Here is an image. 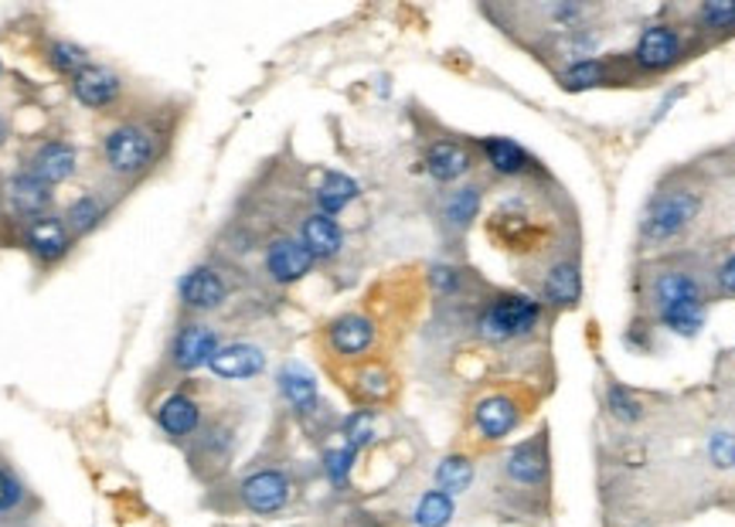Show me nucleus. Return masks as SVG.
<instances>
[{"label":"nucleus","instance_id":"nucleus-18","mask_svg":"<svg viewBox=\"0 0 735 527\" xmlns=\"http://www.w3.org/2000/svg\"><path fill=\"white\" fill-rule=\"evenodd\" d=\"M375 320L365 313H340L327 323V348L330 354L345 358V361H358L375 348Z\"/></svg>","mask_w":735,"mask_h":527},{"label":"nucleus","instance_id":"nucleus-13","mask_svg":"<svg viewBox=\"0 0 735 527\" xmlns=\"http://www.w3.org/2000/svg\"><path fill=\"white\" fill-rule=\"evenodd\" d=\"M317 259L307 252V246L300 238L293 235H276L266 242V252H263V269L266 276L276 282V286H293L300 282L314 272Z\"/></svg>","mask_w":735,"mask_h":527},{"label":"nucleus","instance_id":"nucleus-20","mask_svg":"<svg viewBox=\"0 0 735 527\" xmlns=\"http://www.w3.org/2000/svg\"><path fill=\"white\" fill-rule=\"evenodd\" d=\"M422 170L436 184H457L473 170V154L460 140H432L422 154Z\"/></svg>","mask_w":735,"mask_h":527},{"label":"nucleus","instance_id":"nucleus-21","mask_svg":"<svg viewBox=\"0 0 735 527\" xmlns=\"http://www.w3.org/2000/svg\"><path fill=\"white\" fill-rule=\"evenodd\" d=\"M477 151L483 154L487 167L494 170L498 177H528L538 174V161L521 147L518 140L511 136H480Z\"/></svg>","mask_w":735,"mask_h":527},{"label":"nucleus","instance_id":"nucleus-30","mask_svg":"<svg viewBox=\"0 0 735 527\" xmlns=\"http://www.w3.org/2000/svg\"><path fill=\"white\" fill-rule=\"evenodd\" d=\"M44 62H48V69H52V72L72 79V75H79L92 59H89L85 48L75 44L72 38H52V41H48V48H44Z\"/></svg>","mask_w":735,"mask_h":527},{"label":"nucleus","instance_id":"nucleus-41","mask_svg":"<svg viewBox=\"0 0 735 527\" xmlns=\"http://www.w3.org/2000/svg\"><path fill=\"white\" fill-rule=\"evenodd\" d=\"M8 136H11V126H8L4 116H0V147H4V143H8Z\"/></svg>","mask_w":735,"mask_h":527},{"label":"nucleus","instance_id":"nucleus-14","mask_svg":"<svg viewBox=\"0 0 735 527\" xmlns=\"http://www.w3.org/2000/svg\"><path fill=\"white\" fill-rule=\"evenodd\" d=\"M157 428L171 443H191L205 425V409L187 389H174L154 412Z\"/></svg>","mask_w":735,"mask_h":527},{"label":"nucleus","instance_id":"nucleus-39","mask_svg":"<svg viewBox=\"0 0 735 527\" xmlns=\"http://www.w3.org/2000/svg\"><path fill=\"white\" fill-rule=\"evenodd\" d=\"M545 14H549L562 31H575V28H582L585 14H590V8H582V4H549Z\"/></svg>","mask_w":735,"mask_h":527},{"label":"nucleus","instance_id":"nucleus-31","mask_svg":"<svg viewBox=\"0 0 735 527\" xmlns=\"http://www.w3.org/2000/svg\"><path fill=\"white\" fill-rule=\"evenodd\" d=\"M340 440H345L348 450H355L358 456L378 440V415L375 409H355L340 422Z\"/></svg>","mask_w":735,"mask_h":527},{"label":"nucleus","instance_id":"nucleus-5","mask_svg":"<svg viewBox=\"0 0 735 527\" xmlns=\"http://www.w3.org/2000/svg\"><path fill=\"white\" fill-rule=\"evenodd\" d=\"M235 500L242 510L256 517H273L283 514L293 500V480L283 466H256L235 484Z\"/></svg>","mask_w":735,"mask_h":527},{"label":"nucleus","instance_id":"nucleus-27","mask_svg":"<svg viewBox=\"0 0 735 527\" xmlns=\"http://www.w3.org/2000/svg\"><path fill=\"white\" fill-rule=\"evenodd\" d=\"M473 476H477V466L467 453H447L432 469V484H436V490H443L457 500L460 494L470 490Z\"/></svg>","mask_w":735,"mask_h":527},{"label":"nucleus","instance_id":"nucleus-23","mask_svg":"<svg viewBox=\"0 0 735 527\" xmlns=\"http://www.w3.org/2000/svg\"><path fill=\"white\" fill-rule=\"evenodd\" d=\"M542 300L559 307V310H572L582 300V272H579V259H559L545 279H542Z\"/></svg>","mask_w":735,"mask_h":527},{"label":"nucleus","instance_id":"nucleus-36","mask_svg":"<svg viewBox=\"0 0 735 527\" xmlns=\"http://www.w3.org/2000/svg\"><path fill=\"white\" fill-rule=\"evenodd\" d=\"M24 504H28V487H24V480H21V476H18L8 463H0V517L18 514Z\"/></svg>","mask_w":735,"mask_h":527},{"label":"nucleus","instance_id":"nucleus-16","mask_svg":"<svg viewBox=\"0 0 735 527\" xmlns=\"http://www.w3.org/2000/svg\"><path fill=\"white\" fill-rule=\"evenodd\" d=\"M4 202H8V211L21 221H38L44 215H52V205H55V187L41 184L34 174H28L24 167L14 170L8 180H4Z\"/></svg>","mask_w":735,"mask_h":527},{"label":"nucleus","instance_id":"nucleus-6","mask_svg":"<svg viewBox=\"0 0 735 527\" xmlns=\"http://www.w3.org/2000/svg\"><path fill=\"white\" fill-rule=\"evenodd\" d=\"M222 348V333L212 327V323H205V320H187V323H181L174 333H171V341H167V368L174 371V374H194V371H202V368H208L212 364V358H215V351Z\"/></svg>","mask_w":735,"mask_h":527},{"label":"nucleus","instance_id":"nucleus-22","mask_svg":"<svg viewBox=\"0 0 735 527\" xmlns=\"http://www.w3.org/2000/svg\"><path fill=\"white\" fill-rule=\"evenodd\" d=\"M300 242L307 246V252L317 259V262H330V259H337L340 252H345V228L337 225V218H327V215H320V211H310V215H304V221H300Z\"/></svg>","mask_w":735,"mask_h":527},{"label":"nucleus","instance_id":"nucleus-43","mask_svg":"<svg viewBox=\"0 0 735 527\" xmlns=\"http://www.w3.org/2000/svg\"><path fill=\"white\" fill-rule=\"evenodd\" d=\"M0 75H4V62H0Z\"/></svg>","mask_w":735,"mask_h":527},{"label":"nucleus","instance_id":"nucleus-10","mask_svg":"<svg viewBox=\"0 0 735 527\" xmlns=\"http://www.w3.org/2000/svg\"><path fill=\"white\" fill-rule=\"evenodd\" d=\"M238 446V428L228 418H212L202 425V433L191 440V469L198 476H218L228 469Z\"/></svg>","mask_w":735,"mask_h":527},{"label":"nucleus","instance_id":"nucleus-28","mask_svg":"<svg viewBox=\"0 0 735 527\" xmlns=\"http://www.w3.org/2000/svg\"><path fill=\"white\" fill-rule=\"evenodd\" d=\"M351 392L365 405H381L385 399H391V392H396V378H391V371L381 364H361L351 378Z\"/></svg>","mask_w":735,"mask_h":527},{"label":"nucleus","instance_id":"nucleus-40","mask_svg":"<svg viewBox=\"0 0 735 527\" xmlns=\"http://www.w3.org/2000/svg\"><path fill=\"white\" fill-rule=\"evenodd\" d=\"M715 286L722 297H735V256H728L718 269H715Z\"/></svg>","mask_w":735,"mask_h":527},{"label":"nucleus","instance_id":"nucleus-1","mask_svg":"<svg viewBox=\"0 0 735 527\" xmlns=\"http://www.w3.org/2000/svg\"><path fill=\"white\" fill-rule=\"evenodd\" d=\"M167 130L157 120L123 116L100 136V164L120 184H136L151 177L167 154Z\"/></svg>","mask_w":735,"mask_h":527},{"label":"nucleus","instance_id":"nucleus-3","mask_svg":"<svg viewBox=\"0 0 735 527\" xmlns=\"http://www.w3.org/2000/svg\"><path fill=\"white\" fill-rule=\"evenodd\" d=\"M504 484L521 494H545L552 484V436L549 428H538L534 436L511 446L501 459Z\"/></svg>","mask_w":735,"mask_h":527},{"label":"nucleus","instance_id":"nucleus-11","mask_svg":"<svg viewBox=\"0 0 735 527\" xmlns=\"http://www.w3.org/2000/svg\"><path fill=\"white\" fill-rule=\"evenodd\" d=\"M276 392L304 425H310L314 418L324 415V399H320V389H317V378L300 361H286L276 371Z\"/></svg>","mask_w":735,"mask_h":527},{"label":"nucleus","instance_id":"nucleus-12","mask_svg":"<svg viewBox=\"0 0 735 527\" xmlns=\"http://www.w3.org/2000/svg\"><path fill=\"white\" fill-rule=\"evenodd\" d=\"M177 300L191 313H215L228 303V282L215 266H191L177 279Z\"/></svg>","mask_w":735,"mask_h":527},{"label":"nucleus","instance_id":"nucleus-38","mask_svg":"<svg viewBox=\"0 0 735 527\" xmlns=\"http://www.w3.org/2000/svg\"><path fill=\"white\" fill-rule=\"evenodd\" d=\"M708 459L715 469H735V433L718 428L708 436Z\"/></svg>","mask_w":735,"mask_h":527},{"label":"nucleus","instance_id":"nucleus-17","mask_svg":"<svg viewBox=\"0 0 735 527\" xmlns=\"http://www.w3.org/2000/svg\"><path fill=\"white\" fill-rule=\"evenodd\" d=\"M24 170L34 174L48 187H59V184L75 177V170H79V147H75V143H69V140H59V136L55 140H41L38 147L28 154Z\"/></svg>","mask_w":735,"mask_h":527},{"label":"nucleus","instance_id":"nucleus-26","mask_svg":"<svg viewBox=\"0 0 735 527\" xmlns=\"http://www.w3.org/2000/svg\"><path fill=\"white\" fill-rule=\"evenodd\" d=\"M480 205H483V184H463L450 190V198L443 202V225L453 235H463L480 215Z\"/></svg>","mask_w":735,"mask_h":527},{"label":"nucleus","instance_id":"nucleus-15","mask_svg":"<svg viewBox=\"0 0 735 527\" xmlns=\"http://www.w3.org/2000/svg\"><path fill=\"white\" fill-rule=\"evenodd\" d=\"M72 246H75V238H72L69 225L62 221V215H44V218L24 225V249L44 269L59 266L72 252Z\"/></svg>","mask_w":735,"mask_h":527},{"label":"nucleus","instance_id":"nucleus-9","mask_svg":"<svg viewBox=\"0 0 735 527\" xmlns=\"http://www.w3.org/2000/svg\"><path fill=\"white\" fill-rule=\"evenodd\" d=\"M521 422H524V409L511 392H487L470 409V425H473L477 440H483V443L508 440L511 433H518Z\"/></svg>","mask_w":735,"mask_h":527},{"label":"nucleus","instance_id":"nucleus-2","mask_svg":"<svg viewBox=\"0 0 735 527\" xmlns=\"http://www.w3.org/2000/svg\"><path fill=\"white\" fill-rule=\"evenodd\" d=\"M542 300H534L528 293H498L490 297L477 317H473V333L483 344H511L524 341L542 323Z\"/></svg>","mask_w":735,"mask_h":527},{"label":"nucleus","instance_id":"nucleus-32","mask_svg":"<svg viewBox=\"0 0 735 527\" xmlns=\"http://www.w3.org/2000/svg\"><path fill=\"white\" fill-rule=\"evenodd\" d=\"M355 463H358V453L348 450L345 443H340V446H327V450L320 453V469H324L327 484H330L334 490H348V487H351Z\"/></svg>","mask_w":735,"mask_h":527},{"label":"nucleus","instance_id":"nucleus-24","mask_svg":"<svg viewBox=\"0 0 735 527\" xmlns=\"http://www.w3.org/2000/svg\"><path fill=\"white\" fill-rule=\"evenodd\" d=\"M358 198H361V184L355 177H348V174H340V170H324V177H320V184L314 190V205L327 218H337L345 208H351Z\"/></svg>","mask_w":735,"mask_h":527},{"label":"nucleus","instance_id":"nucleus-37","mask_svg":"<svg viewBox=\"0 0 735 527\" xmlns=\"http://www.w3.org/2000/svg\"><path fill=\"white\" fill-rule=\"evenodd\" d=\"M463 269L450 266V262H432L429 266V290L439 297V300H453L463 293Z\"/></svg>","mask_w":735,"mask_h":527},{"label":"nucleus","instance_id":"nucleus-25","mask_svg":"<svg viewBox=\"0 0 735 527\" xmlns=\"http://www.w3.org/2000/svg\"><path fill=\"white\" fill-rule=\"evenodd\" d=\"M106 218H110V205L100 195H95V190H85V195L72 198L65 215H62V221L69 225L75 242H79V238H85V235H92V231H100Z\"/></svg>","mask_w":735,"mask_h":527},{"label":"nucleus","instance_id":"nucleus-19","mask_svg":"<svg viewBox=\"0 0 735 527\" xmlns=\"http://www.w3.org/2000/svg\"><path fill=\"white\" fill-rule=\"evenodd\" d=\"M266 351L253 341H232V344H222L208 364V371L222 381H253L259 374H266Z\"/></svg>","mask_w":735,"mask_h":527},{"label":"nucleus","instance_id":"nucleus-35","mask_svg":"<svg viewBox=\"0 0 735 527\" xmlns=\"http://www.w3.org/2000/svg\"><path fill=\"white\" fill-rule=\"evenodd\" d=\"M606 412H610L616 422L633 425V422L644 418V402L636 399L630 389H623V385H610V389H606Z\"/></svg>","mask_w":735,"mask_h":527},{"label":"nucleus","instance_id":"nucleus-7","mask_svg":"<svg viewBox=\"0 0 735 527\" xmlns=\"http://www.w3.org/2000/svg\"><path fill=\"white\" fill-rule=\"evenodd\" d=\"M684 59V38L677 31V24H667V21H654L641 31L636 38V48H633V69L644 72V75H661V72H671L677 62Z\"/></svg>","mask_w":735,"mask_h":527},{"label":"nucleus","instance_id":"nucleus-4","mask_svg":"<svg viewBox=\"0 0 735 527\" xmlns=\"http://www.w3.org/2000/svg\"><path fill=\"white\" fill-rule=\"evenodd\" d=\"M702 215V195L692 187H671L657 195L641 215V235L647 242H671Z\"/></svg>","mask_w":735,"mask_h":527},{"label":"nucleus","instance_id":"nucleus-34","mask_svg":"<svg viewBox=\"0 0 735 527\" xmlns=\"http://www.w3.org/2000/svg\"><path fill=\"white\" fill-rule=\"evenodd\" d=\"M695 24L698 31H735V0H705V4L695 11Z\"/></svg>","mask_w":735,"mask_h":527},{"label":"nucleus","instance_id":"nucleus-8","mask_svg":"<svg viewBox=\"0 0 735 527\" xmlns=\"http://www.w3.org/2000/svg\"><path fill=\"white\" fill-rule=\"evenodd\" d=\"M69 89H72V100L82 110H89V113H113L123 103L126 79L116 69H110V65L89 62L79 75L69 79Z\"/></svg>","mask_w":735,"mask_h":527},{"label":"nucleus","instance_id":"nucleus-29","mask_svg":"<svg viewBox=\"0 0 735 527\" xmlns=\"http://www.w3.org/2000/svg\"><path fill=\"white\" fill-rule=\"evenodd\" d=\"M457 517V500L443 490H426L412 507V527H450Z\"/></svg>","mask_w":735,"mask_h":527},{"label":"nucleus","instance_id":"nucleus-42","mask_svg":"<svg viewBox=\"0 0 735 527\" xmlns=\"http://www.w3.org/2000/svg\"><path fill=\"white\" fill-rule=\"evenodd\" d=\"M348 527H385V524H378V520H355V524H348Z\"/></svg>","mask_w":735,"mask_h":527},{"label":"nucleus","instance_id":"nucleus-33","mask_svg":"<svg viewBox=\"0 0 735 527\" xmlns=\"http://www.w3.org/2000/svg\"><path fill=\"white\" fill-rule=\"evenodd\" d=\"M606 82V62L600 59H585V62H572L559 72V85L565 92H585Z\"/></svg>","mask_w":735,"mask_h":527}]
</instances>
